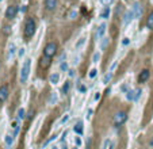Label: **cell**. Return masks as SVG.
Masks as SVG:
<instances>
[{
    "label": "cell",
    "mask_w": 153,
    "mask_h": 149,
    "mask_svg": "<svg viewBox=\"0 0 153 149\" xmlns=\"http://www.w3.org/2000/svg\"><path fill=\"white\" fill-rule=\"evenodd\" d=\"M35 21L33 19V18H27L25 22V30H23V33H25V37L26 38H31V37L35 34Z\"/></svg>",
    "instance_id": "obj_1"
},
{
    "label": "cell",
    "mask_w": 153,
    "mask_h": 149,
    "mask_svg": "<svg viewBox=\"0 0 153 149\" xmlns=\"http://www.w3.org/2000/svg\"><path fill=\"white\" fill-rule=\"evenodd\" d=\"M30 67H31V60L30 58H26L23 65H22V69H21V83H26L27 79H29V75H30Z\"/></svg>",
    "instance_id": "obj_2"
},
{
    "label": "cell",
    "mask_w": 153,
    "mask_h": 149,
    "mask_svg": "<svg viewBox=\"0 0 153 149\" xmlns=\"http://www.w3.org/2000/svg\"><path fill=\"white\" fill-rule=\"evenodd\" d=\"M56 53H57V43L56 42H49V43L45 46V49H43V56L49 57V58H51Z\"/></svg>",
    "instance_id": "obj_3"
},
{
    "label": "cell",
    "mask_w": 153,
    "mask_h": 149,
    "mask_svg": "<svg viewBox=\"0 0 153 149\" xmlns=\"http://www.w3.org/2000/svg\"><path fill=\"white\" fill-rule=\"evenodd\" d=\"M126 119H128V115L126 113H123V111H119V113L115 114V117H114V125L115 126H121L126 122Z\"/></svg>",
    "instance_id": "obj_4"
},
{
    "label": "cell",
    "mask_w": 153,
    "mask_h": 149,
    "mask_svg": "<svg viewBox=\"0 0 153 149\" xmlns=\"http://www.w3.org/2000/svg\"><path fill=\"white\" fill-rule=\"evenodd\" d=\"M18 14V7L16 5H10V7H7V10H5V18L7 19H14Z\"/></svg>",
    "instance_id": "obj_5"
},
{
    "label": "cell",
    "mask_w": 153,
    "mask_h": 149,
    "mask_svg": "<svg viewBox=\"0 0 153 149\" xmlns=\"http://www.w3.org/2000/svg\"><path fill=\"white\" fill-rule=\"evenodd\" d=\"M8 98V87L1 86L0 87V102H5V99Z\"/></svg>",
    "instance_id": "obj_6"
},
{
    "label": "cell",
    "mask_w": 153,
    "mask_h": 149,
    "mask_svg": "<svg viewBox=\"0 0 153 149\" xmlns=\"http://www.w3.org/2000/svg\"><path fill=\"white\" fill-rule=\"evenodd\" d=\"M57 1H58V0H45V7H46V10H47V11L56 10Z\"/></svg>",
    "instance_id": "obj_7"
},
{
    "label": "cell",
    "mask_w": 153,
    "mask_h": 149,
    "mask_svg": "<svg viewBox=\"0 0 153 149\" xmlns=\"http://www.w3.org/2000/svg\"><path fill=\"white\" fill-rule=\"evenodd\" d=\"M134 18V12H133V10H129L125 12V16H123V23L125 25H129L130 22H132V19Z\"/></svg>",
    "instance_id": "obj_8"
},
{
    "label": "cell",
    "mask_w": 153,
    "mask_h": 149,
    "mask_svg": "<svg viewBox=\"0 0 153 149\" xmlns=\"http://www.w3.org/2000/svg\"><path fill=\"white\" fill-rule=\"evenodd\" d=\"M133 12H134V18H140V16L142 15V8H141V4H138V3H136V4L133 5Z\"/></svg>",
    "instance_id": "obj_9"
},
{
    "label": "cell",
    "mask_w": 153,
    "mask_h": 149,
    "mask_svg": "<svg viewBox=\"0 0 153 149\" xmlns=\"http://www.w3.org/2000/svg\"><path fill=\"white\" fill-rule=\"evenodd\" d=\"M148 79H149V71H148V69H144L142 72L140 73V76H138V82H140V83H145Z\"/></svg>",
    "instance_id": "obj_10"
},
{
    "label": "cell",
    "mask_w": 153,
    "mask_h": 149,
    "mask_svg": "<svg viewBox=\"0 0 153 149\" xmlns=\"http://www.w3.org/2000/svg\"><path fill=\"white\" fill-rule=\"evenodd\" d=\"M104 33H106V23H102L96 30V38H102L104 35Z\"/></svg>",
    "instance_id": "obj_11"
},
{
    "label": "cell",
    "mask_w": 153,
    "mask_h": 149,
    "mask_svg": "<svg viewBox=\"0 0 153 149\" xmlns=\"http://www.w3.org/2000/svg\"><path fill=\"white\" fill-rule=\"evenodd\" d=\"M39 64H41V67L43 68V69H46V68L50 67L51 61H50V58H49V57H45V56H43L41 58V62H39Z\"/></svg>",
    "instance_id": "obj_12"
},
{
    "label": "cell",
    "mask_w": 153,
    "mask_h": 149,
    "mask_svg": "<svg viewBox=\"0 0 153 149\" xmlns=\"http://www.w3.org/2000/svg\"><path fill=\"white\" fill-rule=\"evenodd\" d=\"M49 82L51 84H57V83L60 82V73H51L50 76H49Z\"/></svg>",
    "instance_id": "obj_13"
},
{
    "label": "cell",
    "mask_w": 153,
    "mask_h": 149,
    "mask_svg": "<svg viewBox=\"0 0 153 149\" xmlns=\"http://www.w3.org/2000/svg\"><path fill=\"white\" fill-rule=\"evenodd\" d=\"M110 12H111V11H110V7H104L102 10V12H100V18H102V19H107L108 16H110Z\"/></svg>",
    "instance_id": "obj_14"
},
{
    "label": "cell",
    "mask_w": 153,
    "mask_h": 149,
    "mask_svg": "<svg viewBox=\"0 0 153 149\" xmlns=\"http://www.w3.org/2000/svg\"><path fill=\"white\" fill-rule=\"evenodd\" d=\"M73 132H75L76 134H83V124H82V122H77V124L75 125Z\"/></svg>",
    "instance_id": "obj_15"
},
{
    "label": "cell",
    "mask_w": 153,
    "mask_h": 149,
    "mask_svg": "<svg viewBox=\"0 0 153 149\" xmlns=\"http://www.w3.org/2000/svg\"><path fill=\"white\" fill-rule=\"evenodd\" d=\"M126 99L128 100H136V91L129 90L128 92H126Z\"/></svg>",
    "instance_id": "obj_16"
},
{
    "label": "cell",
    "mask_w": 153,
    "mask_h": 149,
    "mask_svg": "<svg viewBox=\"0 0 153 149\" xmlns=\"http://www.w3.org/2000/svg\"><path fill=\"white\" fill-rule=\"evenodd\" d=\"M11 128L14 130V134H12V136H16V134L19 133V122H18V121H14L12 125H11Z\"/></svg>",
    "instance_id": "obj_17"
},
{
    "label": "cell",
    "mask_w": 153,
    "mask_h": 149,
    "mask_svg": "<svg viewBox=\"0 0 153 149\" xmlns=\"http://www.w3.org/2000/svg\"><path fill=\"white\" fill-rule=\"evenodd\" d=\"M4 141H5V145H7V146H11L12 142H14V136L7 134V136H5V138H4Z\"/></svg>",
    "instance_id": "obj_18"
},
{
    "label": "cell",
    "mask_w": 153,
    "mask_h": 149,
    "mask_svg": "<svg viewBox=\"0 0 153 149\" xmlns=\"http://www.w3.org/2000/svg\"><path fill=\"white\" fill-rule=\"evenodd\" d=\"M69 90H71V82L68 80V82H65V84L62 86V94H68Z\"/></svg>",
    "instance_id": "obj_19"
},
{
    "label": "cell",
    "mask_w": 153,
    "mask_h": 149,
    "mask_svg": "<svg viewBox=\"0 0 153 149\" xmlns=\"http://www.w3.org/2000/svg\"><path fill=\"white\" fill-rule=\"evenodd\" d=\"M146 27H148V29H150V30H153V12L149 15L148 21H146Z\"/></svg>",
    "instance_id": "obj_20"
},
{
    "label": "cell",
    "mask_w": 153,
    "mask_h": 149,
    "mask_svg": "<svg viewBox=\"0 0 153 149\" xmlns=\"http://www.w3.org/2000/svg\"><path fill=\"white\" fill-rule=\"evenodd\" d=\"M25 118H26L25 108H19V110H18V119H25Z\"/></svg>",
    "instance_id": "obj_21"
},
{
    "label": "cell",
    "mask_w": 153,
    "mask_h": 149,
    "mask_svg": "<svg viewBox=\"0 0 153 149\" xmlns=\"http://www.w3.org/2000/svg\"><path fill=\"white\" fill-rule=\"evenodd\" d=\"M84 43H86V38H84V37H82V38H80V39L76 42V46H75V47H76V49H80V47H82Z\"/></svg>",
    "instance_id": "obj_22"
},
{
    "label": "cell",
    "mask_w": 153,
    "mask_h": 149,
    "mask_svg": "<svg viewBox=\"0 0 153 149\" xmlns=\"http://www.w3.org/2000/svg\"><path fill=\"white\" fill-rule=\"evenodd\" d=\"M108 43H110V38H103L102 45H100V47H102V50H104V49H106V47L108 46Z\"/></svg>",
    "instance_id": "obj_23"
},
{
    "label": "cell",
    "mask_w": 153,
    "mask_h": 149,
    "mask_svg": "<svg viewBox=\"0 0 153 149\" xmlns=\"http://www.w3.org/2000/svg\"><path fill=\"white\" fill-rule=\"evenodd\" d=\"M111 77H112V73H107V75H104V77H103V84H107V83H110Z\"/></svg>",
    "instance_id": "obj_24"
},
{
    "label": "cell",
    "mask_w": 153,
    "mask_h": 149,
    "mask_svg": "<svg viewBox=\"0 0 153 149\" xmlns=\"http://www.w3.org/2000/svg\"><path fill=\"white\" fill-rule=\"evenodd\" d=\"M99 60H100V54H99V53H94V56H92V62H95V64H96V62H99Z\"/></svg>",
    "instance_id": "obj_25"
},
{
    "label": "cell",
    "mask_w": 153,
    "mask_h": 149,
    "mask_svg": "<svg viewBox=\"0 0 153 149\" xmlns=\"http://www.w3.org/2000/svg\"><path fill=\"white\" fill-rule=\"evenodd\" d=\"M14 53H15V45H14V43H11L10 50H8V57H12L14 56Z\"/></svg>",
    "instance_id": "obj_26"
},
{
    "label": "cell",
    "mask_w": 153,
    "mask_h": 149,
    "mask_svg": "<svg viewBox=\"0 0 153 149\" xmlns=\"http://www.w3.org/2000/svg\"><path fill=\"white\" fill-rule=\"evenodd\" d=\"M100 3H102L104 7H110V5L114 3V0H100Z\"/></svg>",
    "instance_id": "obj_27"
},
{
    "label": "cell",
    "mask_w": 153,
    "mask_h": 149,
    "mask_svg": "<svg viewBox=\"0 0 153 149\" xmlns=\"http://www.w3.org/2000/svg\"><path fill=\"white\" fill-rule=\"evenodd\" d=\"M3 34L10 35L11 34V26H4V27H3Z\"/></svg>",
    "instance_id": "obj_28"
},
{
    "label": "cell",
    "mask_w": 153,
    "mask_h": 149,
    "mask_svg": "<svg viewBox=\"0 0 153 149\" xmlns=\"http://www.w3.org/2000/svg\"><path fill=\"white\" fill-rule=\"evenodd\" d=\"M68 121H69V115H68V114H65V115H64V117H62V118H61V121H60V125H64V124H66Z\"/></svg>",
    "instance_id": "obj_29"
},
{
    "label": "cell",
    "mask_w": 153,
    "mask_h": 149,
    "mask_svg": "<svg viewBox=\"0 0 153 149\" xmlns=\"http://www.w3.org/2000/svg\"><path fill=\"white\" fill-rule=\"evenodd\" d=\"M96 75H98V69H95V68H94V69H91V71H90V75H88V76L91 77V79H94Z\"/></svg>",
    "instance_id": "obj_30"
},
{
    "label": "cell",
    "mask_w": 153,
    "mask_h": 149,
    "mask_svg": "<svg viewBox=\"0 0 153 149\" xmlns=\"http://www.w3.org/2000/svg\"><path fill=\"white\" fill-rule=\"evenodd\" d=\"M60 69H61L62 72H65V71H68V64L62 61V62H61V65H60Z\"/></svg>",
    "instance_id": "obj_31"
},
{
    "label": "cell",
    "mask_w": 153,
    "mask_h": 149,
    "mask_svg": "<svg viewBox=\"0 0 153 149\" xmlns=\"http://www.w3.org/2000/svg\"><path fill=\"white\" fill-rule=\"evenodd\" d=\"M79 91H80V92H86V91H87V87L83 86V84H79Z\"/></svg>",
    "instance_id": "obj_32"
},
{
    "label": "cell",
    "mask_w": 153,
    "mask_h": 149,
    "mask_svg": "<svg viewBox=\"0 0 153 149\" xmlns=\"http://www.w3.org/2000/svg\"><path fill=\"white\" fill-rule=\"evenodd\" d=\"M56 102H57V95L56 94H53V95H51V98H50V103L53 104V103H56Z\"/></svg>",
    "instance_id": "obj_33"
},
{
    "label": "cell",
    "mask_w": 153,
    "mask_h": 149,
    "mask_svg": "<svg viewBox=\"0 0 153 149\" xmlns=\"http://www.w3.org/2000/svg\"><path fill=\"white\" fill-rule=\"evenodd\" d=\"M129 43H130V39H129V38H123V41H122V45H123V46H128Z\"/></svg>",
    "instance_id": "obj_34"
},
{
    "label": "cell",
    "mask_w": 153,
    "mask_h": 149,
    "mask_svg": "<svg viewBox=\"0 0 153 149\" xmlns=\"http://www.w3.org/2000/svg\"><path fill=\"white\" fill-rule=\"evenodd\" d=\"M141 94H142V91H141V90H136V100L141 96Z\"/></svg>",
    "instance_id": "obj_35"
},
{
    "label": "cell",
    "mask_w": 153,
    "mask_h": 149,
    "mask_svg": "<svg viewBox=\"0 0 153 149\" xmlns=\"http://www.w3.org/2000/svg\"><path fill=\"white\" fill-rule=\"evenodd\" d=\"M75 144H76L77 146L82 145V140H80V137H76V138H75Z\"/></svg>",
    "instance_id": "obj_36"
},
{
    "label": "cell",
    "mask_w": 153,
    "mask_h": 149,
    "mask_svg": "<svg viewBox=\"0 0 153 149\" xmlns=\"http://www.w3.org/2000/svg\"><path fill=\"white\" fill-rule=\"evenodd\" d=\"M18 54H19V57H23V56H25V49H23V47H22V49H19Z\"/></svg>",
    "instance_id": "obj_37"
},
{
    "label": "cell",
    "mask_w": 153,
    "mask_h": 149,
    "mask_svg": "<svg viewBox=\"0 0 153 149\" xmlns=\"http://www.w3.org/2000/svg\"><path fill=\"white\" fill-rule=\"evenodd\" d=\"M108 144H110V141H108V140H106V141H104V144H103V148H102V149H106Z\"/></svg>",
    "instance_id": "obj_38"
},
{
    "label": "cell",
    "mask_w": 153,
    "mask_h": 149,
    "mask_svg": "<svg viewBox=\"0 0 153 149\" xmlns=\"http://www.w3.org/2000/svg\"><path fill=\"white\" fill-rule=\"evenodd\" d=\"M95 100H99V99H100V92H96V95H95Z\"/></svg>",
    "instance_id": "obj_39"
},
{
    "label": "cell",
    "mask_w": 153,
    "mask_h": 149,
    "mask_svg": "<svg viewBox=\"0 0 153 149\" xmlns=\"http://www.w3.org/2000/svg\"><path fill=\"white\" fill-rule=\"evenodd\" d=\"M149 145H150V148H153V137H152V140H150V142H149Z\"/></svg>",
    "instance_id": "obj_40"
},
{
    "label": "cell",
    "mask_w": 153,
    "mask_h": 149,
    "mask_svg": "<svg viewBox=\"0 0 153 149\" xmlns=\"http://www.w3.org/2000/svg\"><path fill=\"white\" fill-rule=\"evenodd\" d=\"M110 149H114V142H110Z\"/></svg>",
    "instance_id": "obj_41"
},
{
    "label": "cell",
    "mask_w": 153,
    "mask_h": 149,
    "mask_svg": "<svg viewBox=\"0 0 153 149\" xmlns=\"http://www.w3.org/2000/svg\"><path fill=\"white\" fill-rule=\"evenodd\" d=\"M50 149H58V148H57L56 145H53V146H51V148H50Z\"/></svg>",
    "instance_id": "obj_42"
},
{
    "label": "cell",
    "mask_w": 153,
    "mask_h": 149,
    "mask_svg": "<svg viewBox=\"0 0 153 149\" xmlns=\"http://www.w3.org/2000/svg\"><path fill=\"white\" fill-rule=\"evenodd\" d=\"M0 1H3V0H0Z\"/></svg>",
    "instance_id": "obj_43"
}]
</instances>
